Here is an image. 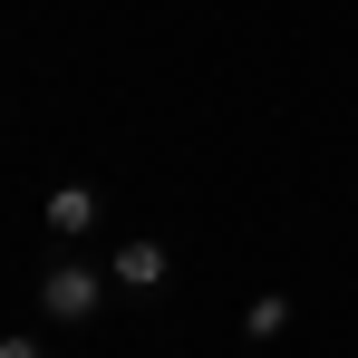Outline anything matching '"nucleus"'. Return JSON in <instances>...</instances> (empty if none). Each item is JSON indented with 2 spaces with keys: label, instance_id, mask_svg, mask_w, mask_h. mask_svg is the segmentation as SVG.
<instances>
[{
  "label": "nucleus",
  "instance_id": "nucleus-1",
  "mask_svg": "<svg viewBox=\"0 0 358 358\" xmlns=\"http://www.w3.org/2000/svg\"><path fill=\"white\" fill-rule=\"evenodd\" d=\"M107 291H117V281H107L97 262H78V252H68V262H49V271H39V320H59V329H87V320L107 310Z\"/></svg>",
  "mask_w": 358,
  "mask_h": 358
},
{
  "label": "nucleus",
  "instance_id": "nucleus-2",
  "mask_svg": "<svg viewBox=\"0 0 358 358\" xmlns=\"http://www.w3.org/2000/svg\"><path fill=\"white\" fill-rule=\"evenodd\" d=\"M107 281H117V291H165V281H175V252L155 233H117L107 242Z\"/></svg>",
  "mask_w": 358,
  "mask_h": 358
},
{
  "label": "nucleus",
  "instance_id": "nucleus-3",
  "mask_svg": "<svg viewBox=\"0 0 358 358\" xmlns=\"http://www.w3.org/2000/svg\"><path fill=\"white\" fill-rule=\"evenodd\" d=\"M39 223H49L59 242H87L97 223H107V194H97V184H59V194L39 203Z\"/></svg>",
  "mask_w": 358,
  "mask_h": 358
},
{
  "label": "nucleus",
  "instance_id": "nucleus-4",
  "mask_svg": "<svg viewBox=\"0 0 358 358\" xmlns=\"http://www.w3.org/2000/svg\"><path fill=\"white\" fill-rule=\"evenodd\" d=\"M291 329V291H252L242 300V339H281Z\"/></svg>",
  "mask_w": 358,
  "mask_h": 358
},
{
  "label": "nucleus",
  "instance_id": "nucleus-5",
  "mask_svg": "<svg viewBox=\"0 0 358 358\" xmlns=\"http://www.w3.org/2000/svg\"><path fill=\"white\" fill-rule=\"evenodd\" d=\"M0 358H49V339L39 329H0Z\"/></svg>",
  "mask_w": 358,
  "mask_h": 358
}]
</instances>
